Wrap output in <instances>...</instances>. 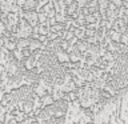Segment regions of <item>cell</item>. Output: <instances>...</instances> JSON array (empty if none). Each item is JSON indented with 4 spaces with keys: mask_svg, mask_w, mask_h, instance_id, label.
<instances>
[{
    "mask_svg": "<svg viewBox=\"0 0 128 124\" xmlns=\"http://www.w3.org/2000/svg\"><path fill=\"white\" fill-rule=\"evenodd\" d=\"M76 3H78L79 8H84V7L88 6V2H87V0H76Z\"/></svg>",
    "mask_w": 128,
    "mask_h": 124,
    "instance_id": "6da1fadb",
    "label": "cell"
},
{
    "mask_svg": "<svg viewBox=\"0 0 128 124\" xmlns=\"http://www.w3.org/2000/svg\"><path fill=\"white\" fill-rule=\"evenodd\" d=\"M87 2H88V3H91V2H94V0H87Z\"/></svg>",
    "mask_w": 128,
    "mask_h": 124,
    "instance_id": "7a4b0ae2",
    "label": "cell"
}]
</instances>
